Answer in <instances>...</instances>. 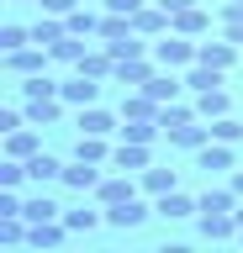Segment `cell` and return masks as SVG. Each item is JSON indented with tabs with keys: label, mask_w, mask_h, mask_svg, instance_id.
<instances>
[{
	"label": "cell",
	"mask_w": 243,
	"mask_h": 253,
	"mask_svg": "<svg viewBox=\"0 0 243 253\" xmlns=\"http://www.w3.org/2000/svg\"><path fill=\"white\" fill-rule=\"evenodd\" d=\"M153 58H159V69H191L195 63V37H185V32H164V37H153Z\"/></svg>",
	"instance_id": "1"
},
{
	"label": "cell",
	"mask_w": 243,
	"mask_h": 253,
	"mask_svg": "<svg viewBox=\"0 0 243 253\" xmlns=\"http://www.w3.org/2000/svg\"><path fill=\"white\" fill-rule=\"evenodd\" d=\"M48 63H53V53H48V47L27 42V47H16V53H5V74L32 79V74H48Z\"/></svg>",
	"instance_id": "2"
},
{
	"label": "cell",
	"mask_w": 243,
	"mask_h": 253,
	"mask_svg": "<svg viewBox=\"0 0 243 253\" xmlns=\"http://www.w3.org/2000/svg\"><path fill=\"white\" fill-rule=\"evenodd\" d=\"M153 211H159V206H153ZM153 211H148V201H143V195H132V201L106 206V227H116V232H138V227H143Z\"/></svg>",
	"instance_id": "3"
},
{
	"label": "cell",
	"mask_w": 243,
	"mask_h": 253,
	"mask_svg": "<svg viewBox=\"0 0 243 253\" xmlns=\"http://www.w3.org/2000/svg\"><path fill=\"white\" fill-rule=\"evenodd\" d=\"M153 74H159V58H153V53H143V58H122V63H116L111 84H122V90H143Z\"/></svg>",
	"instance_id": "4"
},
{
	"label": "cell",
	"mask_w": 243,
	"mask_h": 253,
	"mask_svg": "<svg viewBox=\"0 0 243 253\" xmlns=\"http://www.w3.org/2000/svg\"><path fill=\"white\" fill-rule=\"evenodd\" d=\"M106 164H90V158H74V164H64V179H58V185H69L74 190V195H96L100 190V179H106Z\"/></svg>",
	"instance_id": "5"
},
{
	"label": "cell",
	"mask_w": 243,
	"mask_h": 253,
	"mask_svg": "<svg viewBox=\"0 0 243 253\" xmlns=\"http://www.w3.org/2000/svg\"><path fill=\"white\" fill-rule=\"evenodd\" d=\"M243 58V47L233 42V37H217V42H211V37H201V42H195V63H211V69H233V63Z\"/></svg>",
	"instance_id": "6"
},
{
	"label": "cell",
	"mask_w": 243,
	"mask_h": 253,
	"mask_svg": "<svg viewBox=\"0 0 243 253\" xmlns=\"http://www.w3.org/2000/svg\"><path fill=\"white\" fill-rule=\"evenodd\" d=\"M195 169H206V174H227V169H238V148H233V142H217L211 137L206 148H195Z\"/></svg>",
	"instance_id": "7"
},
{
	"label": "cell",
	"mask_w": 243,
	"mask_h": 253,
	"mask_svg": "<svg viewBox=\"0 0 243 253\" xmlns=\"http://www.w3.org/2000/svg\"><path fill=\"white\" fill-rule=\"evenodd\" d=\"M148 164H153V142H132V137H122V142H116V153H111V169L143 174Z\"/></svg>",
	"instance_id": "8"
},
{
	"label": "cell",
	"mask_w": 243,
	"mask_h": 253,
	"mask_svg": "<svg viewBox=\"0 0 243 253\" xmlns=\"http://www.w3.org/2000/svg\"><path fill=\"white\" fill-rule=\"evenodd\" d=\"M169 27H175V16L164 11L159 0H148V5H138V11H132V32H143V37H164Z\"/></svg>",
	"instance_id": "9"
},
{
	"label": "cell",
	"mask_w": 243,
	"mask_h": 253,
	"mask_svg": "<svg viewBox=\"0 0 243 253\" xmlns=\"http://www.w3.org/2000/svg\"><path fill=\"white\" fill-rule=\"evenodd\" d=\"M80 74H90V79H100V84H111V74H116V58H111V47L106 42H90L85 47V58L74 63Z\"/></svg>",
	"instance_id": "10"
},
{
	"label": "cell",
	"mask_w": 243,
	"mask_h": 253,
	"mask_svg": "<svg viewBox=\"0 0 243 253\" xmlns=\"http://www.w3.org/2000/svg\"><path fill=\"white\" fill-rule=\"evenodd\" d=\"M74 126H80V132H100V137H111V132H122V111H106V106H80Z\"/></svg>",
	"instance_id": "11"
},
{
	"label": "cell",
	"mask_w": 243,
	"mask_h": 253,
	"mask_svg": "<svg viewBox=\"0 0 243 253\" xmlns=\"http://www.w3.org/2000/svg\"><path fill=\"white\" fill-rule=\"evenodd\" d=\"M164 142H169V148H180V153H195V148H206V142H211V126H206V122L169 126V132H164Z\"/></svg>",
	"instance_id": "12"
},
{
	"label": "cell",
	"mask_w": 243,
	"mask_h": 253,
	"mask_svg": "<svg viewBox=\"0 0 243 253\" xmlns=\"http://www.w3.org/2000/svg\"><path fill=\"white\" fill-rule=\"evenodd\" d=\"M58 95H64V106H96L100 100V79H90V74H74V79H64L58 84Z\"/></svg>",
	"instance_id": "13"
},
{
	"label": "cell",
	"mask_w": 243,
	"mask_h": 253,
	"mask_svg": "<svg viewBox=\"0 0 243 253\" xmlns=\"http://www.w3.org/2000/svg\"><path fill=\"white\" fill-rule=\"evenodd\" d=\"M143 185H132V174L127 169H116V174H106L100 179V190H96V206H116V201H132Z\"/></svg>",
	"instance_id": "14"
},
{
	"label": "cell",
	"mask_w": 243,
	"mask_h": 253,
	"mask_svg": "<svg viewBox=\"0 0 243 253\" xmlns=\"http://www.w3.org/2000/svg\"><path fill=\"white\" fill-rule=\"evenodd\" d=\"M169 32H185V37H195V42H201V37H211V11L195 0V5L175 11V27H169Z\"/></svg>",
	"instance_id": "15"
},
{
	"label": "cell",
	"mask_w": 243,
	"mask_h": 253,
	"mask_svg": "<svg viewBox=\"0 0 243 253\" xmlns=\"http://www.w3.org/2000/svg\"><path fill=\"white\" fill-rule=\"evenodd\" d=\"M122 122H159V100L148 90H122Z\"/></svg>",
	"instance_id": "16"
},
{
	"label": "cell",
	"mask_w": 243,
	"mask_h": 253,
	"mask_svg": "<svg viewBox=\"0 0 243 253\" xmlns=\"http://www.w3.org/2000/svg\"><path fill=\"white\" fill-rule=\"evenodd\" d=\"M32 153H43V132H37L32 122L16 126V132H5V158H21V164H27Z\"/></svg>",
	"instance_id": "17"
},
{
	"label": "cell",
	"mask_w": 243,
	"mask_h": 253,
	"mask_svg": "<svg viewBox=\"0 0 243 253\" xmlns=\"http://www.w3.org/2000/svg\"><path fill=\"white\" fill-rule=\"evenodd\" d=\"M27 179H32L37 190H48V185H58V179H64V164H58V158L43 148V153H32V158H27Z\"/></svg>",
	"instance_id": "18"
},
{
	"label": "cell",
	"mask_w": 243,
	"mask_h": 253,
	"mask_svg": "<svg viewBox=\"0 0 243 253\" xmlns=\"http://www.w3.org/2000/svg\"><path fill=\"white\" fill-rule=\"evenodd\" d=\"M143 90L153 95L159 106H169V100H180V95H185V74H180V69H159V74L143 84Z\"/></svg>",
	"instance_id": "19"
},
{
	"label": "cell",
	"mask_w": 243,
	"mask_h": 253,
	"mask_svg": "<svg viewBox=\"0 0 243 253\" xmlns=\"http://www.w3.org/2000/svg\"><path fill=\"white\" fill-rule=\"evenodd\" d=\"M27 106V122L32 126H53V122H64V95H43V100H21Z\"/></svg>",
	"instance_id": "20"
},
{
	"label": "cell",
	"mask_w": 243,
	"mask_h": 253,
	"mask_svg": "<svg viewBox=\"0 0 243 253\" xmlns=\"http://www.w3.org/2000/svg\"><path fill=\"white\" fill-rule=\"evenodd\" d=\"M201 237H206V243L238 237V216H233V211H201Z\"/></svg>",
	"instance_id": "21"
},
{
	"label": "cell",
	"mask_w": 243,
	"mask_h": 253,
	"mask_svg": "<svg viewBox=\"0 0 243 253\" xmlns=\"http://www.w3.org/2000/svg\"><path fill=\"white\" fill-rule=\"evenodd\" d=\"M159 216H164V221H185V216H201V201H191L185 190H169V195H159Z\"/></svg>",
	"instance_id": "22"
},
{
	"label": "cell",
	"mask_w": 243,
	"mask_h": 253,
	"mask_svg": "<svg viewBox=\"0 0 243 253\" xmlns=\"http://www.w3.org/2000/svg\"><path fill=\"white\" fill-rule=\"evenodd\" d=\"M111 137H100V132H80V142H74V158H90V164H111Z\"/></svg>",
	"instance_id": "23"
},
{
	"label": "cell",
	"mask_w": 243,
	"mask_h": 253,
	"mask_svg": "<svg viewBox=\"0 0 243 253\" xmlns=\"http://www.w3.org/2000/svg\"><path fill=\"white\" fill-rule=\"evenodd\" d=\"M138 185H143V195H153V201H159V195L180 190V179H175V169H153V164H148V169L138 174Z\"/></svg>",
	"instance_id": "24"
},
{
	"label": "cell",
	"mask_w": 243,
	"mask_h": 253,
	"mask_svg": "<svg viewBox=\"0 0 243 253\" xmlns=\"http://www.w3.org/2000/svg\"><path fill=\"white\" fill-rule=\"evenodd\" d=\"M217 84H227V74L222 69H211V63H191V69H185V90H217Z\"/></svg>",
	"instance_id": "25"
},
{
	"label": "cell",
	"mask_w": 243,
	"mask_h": 253,
	"mask_svg": "<svg viewBox=\"0 0 243 253\" xmlns=\"http://www.w3.org/2000/svg\"><path fill=\"white\" fill-rule=\"evenodd\" d=\"M21 216H27V221H53V216H64V206L53 201V195H43V190H32L27 206H21Z\"/></svg>",
	"instance_id": "26"
},
{
	"label": "cell",
	"mask_w": 243,
	"mask_h": 253,
	"mask_svg": "<svg viewBox=\"0 0 243 253\" xmlns=\"http://www.w3.org/2000/svg\"><path fill=\"white\" fill-rule=\"evenodd\" d=\"M64 21H69V32H74V37H90V42H96V32H100V21H106V16L90 11V5H74Z\"/></svg>",
	"instance_id": "27"
},
{
	"label": "cell",
	"mask_w": 243,
	"mask_h": 253,
	"mask_svg": "<svg viewBox=\"0 0 243 253\" xmlns=\"http://www.w3.org/2000/svg\"><path fill=\"white\" fill-rule=\"evenodd\" d=\"M64 37H69V21H64V16H48V11H43V21L32 27V42H37V47H53V42H64Z\"/></svg>",
	"instance_id": "28"
},
{
	"label": "cell",
	"mask_w": 243,
	"mask_h": 253,
	"mask_svg": "<svg viewBox=\"0 0 243 253\" xmlns=\"http://www.w3.org/2000/svg\"><path fill=\"white\" fill-rule=\"evenodd\" d=\"M195 111H201V122H217V116L233 111V100H227V90L217 84V90H201V95H195Z\"/></svg>",
	"instance_id": "29"
},
{
	"label": "cell",
	"mask_w": 243,
	"mask_h": 253,
	"mask_svg": "<svg viewBox=\"0 0 243 253\" xmlns=\"http://www.w3.org/2000/svg\"><path fill=\"white\" fill-rule=\"evenodd\" d=\"M69 232H96V227H106V206L100 211H90V206H74V211H64Z\"/></svg>",
	"instance_id": "30"
},
{
	"label": "cell",
	"mask_w": 243,
	"mask_h": 253,
	"mask_svg": "<svg viewBox=\"0 0 243 253\" xmlns=\"http://www.w3.org/2000/svg\"><path fill=\"white\" fill-rule=\"evenodd\" d=\"M185 122H201V111L185 106V100H169V106H159V126L169 132V126H185Z\"/></svg>",
	"instance_id": "31"
},
{
	"label": "cell",
	"mask_w": 243,
	"mask_h": 253,
	"mask_svg": "<svg viewBox=\"0 0 243 253\" xmlns=\"http://www.w3.org/2000/svg\"><path fill=\"white\" fill-rule=\"evenodd\" d=\"M132 32V16H116V11H106V21H100V32H96V42H122Z\"/></svg>",
	"instance_id": "32"
},
{
	"label": "cell",
	"mask_w": 243,
	"mask_h": 253,
	"mask_svg": "<svg viewBox=\"0 0 243 253\" xmlns=\"http://www.w3.org/2000/svg\"><path fill=\"white\" fill-rule=\"evenodd\" d=\"M201 211H238V190H233V185L206 190V195H201Z\"/></svg>",
	"instance_id": "33"
},
{
	"label": "cell",
	"mask_w": 243,
	"mask_h": 253,
	"mask_svg": "<svg viewBox=\"0 0 243 253\" xmlns=\"http://www.w3.org/2000/svg\"><path fill=\"white\" fill-rule=\"evenodd\" d=\"M58 84H64V79H53V74H32V79H21V100H43V95H58Z\"/></svg>",
	"instance_id": "34"
},
{
	"label": "cell",
	"mask_w": 243,
	"mask_h": 253,
	"mask_svg": "<svg viewBox=\"0 0 243 253\" xmlns=\"http://www.w3.org/2000/svg\"><path fill=\"white\" fill-rule=\"evenodd\" d=\"M206 126H211V137H217V142H233V148L243 142V122L233 116V111H227V116H217V122H206Z\"/></svg>",
	"instance_id": "35"
},
{
	"label": "cell",
	"mask_w": 243,
	"mask_h": 253,
	"mask_svg": "<svg viewBox=\"0 0 243 253\" xmlns=\"http://www.w3.org/2000/svg\"><path fill=\"white\" fill-rule=\"evenodd\" d=\"M32 42V27H21V21H5L0 27V53H16V47Z\"/></svg>",
	"instance_id": "36"
},
{
	"label": "cell",
	"mask_w": 243,
	"mask_h": 253,
	"mask_svg": "<svg viewBox=\"0 0 243 253\" xmlns=\"http://www.w3.org/2000/svg\"><path fill=\"white\" fill-rule=\"evenodd\" d=\"M0 185H5V190L32 185V179H27V164H21V158H0Z\"/></svg>",
	"instance_id": "37"
},
{
	"label": "cell",
	"mask_w": 243,
	"mask_h": 253,
	"mask_svg": "<svg viewBox=\"0 0 243 253\" xmlns=\"http://www.w3.org/2000/svg\"><path fill=\"white\" fill-rule=\"evenodd\" d=\"M122 137H132V142H159L164 126L159 122H122Z\"/></svg>",
	"instance_id": "38"
},
{
	"label": "cell",
	"mask_w": 243,
	"mask_h": 253,
	"mask_svg": "<svg viewBox=\"0 0 243 253\" xmlns=\"http://www.w3.org/2000/svg\"><path fill=\"white\" fill-rule=\"evenodd\" d=\"M21 206H27V201H21V190H5V185H0V216H21Z\"/></svg>",
	"instance_id": "39"
},
{
	"label": "cell",
	"mask_w": 243,
	"mask_h": 253,
	"mask_svg": "<svg viewBox=\"0 0 243 253\" xmlns=\"http://www.w3.org/2000/svg\"><path fill=\"white\" fill-rule=\"evenodd\" d=\"M100 5H106V11H116V16H132L138 5H148V0H100Z\"/></svg>",
	"instance_id": "40"
},
{
	"label": "cell",
	"mask_w": 243,
	"mask_h": 253,
	"mask_svg": "<svg viewBox=\"0 0 243 253\" xmlns=\"http://www.w3.org/2000/svg\"><path fill=\"white\" fill-rule=\"evenodd\" d=\"M74 5H85V0H43V11H48V16H69Z\"/></svg>",
	"instance_id": "41"
},
{
	"label": "cell",
	"mask_w": 243,
	"mask_h": 253,
	"mask_svg": "<svg viewBox=\"0 0 243 253\" xmlns=\"http://www.w3.org/2000/svg\"><path fill=\"white\" fill-rule=\"evenodd\" d=\"M217 16H222V21H233V16H238V21H243V0H222V11H217Z\"/></svg>",
	"instance_id": "42"
},
{
	"label": "cell",
	"mask_w": 243,
	"mask_h": 253,
	"mask_svg": "<svg viewBox=\"0 0 243 253\" xmlns=\"http://www.w3.org/2000/svg\"><path fill=\"white\" fill-rule=\"evenodd\" d=\"M159 5H164L169 16H175V11H185V5H195V0H159Z\"/></svg>",
	"instance_id": "43"
},
{
	"label": "cell",
	"mask_w": 243,
	"mask_h": 253,
	"mask_svg": "<svg viewBox=\"0 0 243 253\" xmlns=\"http://www.w3.org/2000/svg\"><path fill=\"white\" fill-rule=\"evenodd\" d=\"M227 185L238 190V201H243V169H233V179H227Z\"/></svg>",
	"instance_id": "44"
},
{
	"label": "cell",
	"mask_w": 243,
	"mask_h": 253,
	"mask_svg": "<svg viewBox=\"0 0 243 253\" xmlns=\"http://www.w3.org/2000/svg\"><path fill=\"white\" fill-rule=\"evenodd\" d=\"M233 216H238V232H243V201H238V211H233Z\"/></svg>",
	"instance_id": "45"
},
{
	"label": "cell",
	"mask_w": 243,
	"mask_h": 253,
	"mask_svg": "<svg viewBox=\"0 0 243 253\" xmlns=\"http://www.w3.org/2000/svg\"><path fill=\"white\" fill-rule=\"evenodd\" d=\"M27 5H43V0H27Z\"/></svg>",
	"instance_id": "46"
},
{
	"label": "cell",
	"mask_w": 243,
	"mask_h": 253,
	"mask_svg": "<svg viewBox=\"0 0 243 253\" xmlns=\"http://www.w3.org/2000/svg\"><path fill=\"white\" fill-rule=\"evenodd\" d=\"M238 243H243V232H238Z\"/></svg>",
	"instance_id": "47"
},
{
	"label": "cell",
	"mask_w": 243,
	"mask_h": 253,
	"mask_svg": "<svg viewBox=\"0 0 243 253\" xmlns=\"http://www.w3.org/2000/svg\"><path fill=\"white\" fill-rule=\"evenodd\" d=\"M85 5H90V0H85Z\"/></svg>",
	"instance_id": "48"
}]
</instances>
